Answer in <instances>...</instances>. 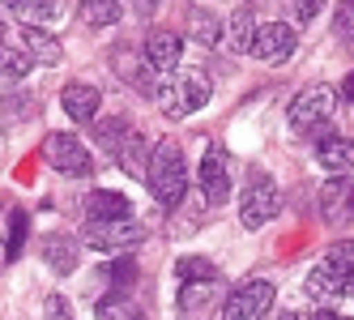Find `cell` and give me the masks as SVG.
Instances as JSON below:
<instances>
[{
	"mask_svg": "<svg viewBox=\"0 0 354 320\" xmlns=\"http://www.w3.org/2000/svg\"><path fill=\"white\" fill-rule=\"evenodd\" d=\"M209 94H214L209 73L205 68H184V64L175 73H167V77L154 86V98H158L167 120H188L192 111H201L209 103Z\"/></svg>",
	"mask_w": 354,
	"mask_h": 320,
	"instance_id": "cell-1",
	"label": "cell"
},
{
	"mask_svg": "<svg viewBox=\"0 0 354 320\" xmlns=\"http://www.w3.org/2000/svg\"><path fill=\"white\" fill-rule=\"evenodd\" d=\"M145 184H149V192H154V201L167 205V209L184 201V192H188V162H184V145L180 141H158L154 145Z\"/></svg>",
	"mask_w": 354,
	"mask_h": 320,
	"instance_id": "cell-2",
	"label": "cell"
},
{
	"mask_svg": "<svg viewBox=\"0 0 354 320\" xmlns=\"http://www.w3.org/2000/svg\"><path fill=\"white\" fill-rule=\"evenodd\" d=\"M333 115H337V90L333 86H308L286 107V120L299 137H324L328 124H333Z\"/></svg>",
	"mask_w": 354,
	"mask_h": 320,
	"instance_id": "cell-3",
	"label": "cell"
},
{
	"mask_svg": "<svg viewBox=\"0 0 354 320\" xmlns=\"http://www.w3.org/2000/svg\"><path fill=\"white\" fill-rule=\"evenodd\" d=\"M43 162L52 171H60V176H68V180H82V176L94 171L90 150L73 133H47L43 137Z\"/></svg>",
	"mask_w": 354,
	"mask_h": 320,
	"instance_id": "cell-4",
	"label": "cell"
},
{
	"mask_svg": "<svg viewBox=\"0 0 354 320\" xmlns=\"http://www.w3.org/2000/svg\"><path fill=\"white\" fill-rule=\"evenodd\" d=\"M196 184H201V196H205L209 209H218V205L231 201V154H226L222 141L205 145V158H201Z\"/></svg>",
	"mask_w": 354,
	"mask_h": 320,
	"instance_id": "cell-5",
	"label": "cell"
},
{
	"mask_svg": "<svg viewBox=\"0 0 354 320\" xmlns=\"http://www.w3.org/2000/svg\"><path fill=\"white\" fill-rule=\"evenodd\" d=\"M175 308H180V320H209V316H218L226 308L222 278H214V282H184Z\"/></svg>",
	"mask_w": 354,
	"mask_h": 320,
	"instance_id": "cell-6",
	"label": "cell"
},
{
	"mask_svg": "<svg viewBox=\"0 0 354 320\" xmlns=\"http://www.w3.org/2000/svg\"><path fill=\"white\" fill-rule=\"evenodd\" d=\"M273 282L269 278H252V282H243L239 290H231L226 294V308H222V316L226 320H261L269 308H273Z\"/></svg>",
	"mask_w": 354,
	"mask_h": 320,
	"instance_id": "cell-7",
	"label": "cell"
},
{
	"mask_svg": "<svg viewBox=\"0 0 354 320\" xmlns=\"http://www.w3.org/2000/svg\"><path fill=\"white\" fill-rule=\"evenodd\" d=\"M277 205H282V196H277L273 180L252 176V184L243 188V201H239V223H243L248 231H261L265 223H273Z\"/></svg>",
	"mask_w": 354,
	"mask_h": 320,
	"instance_id": "cell-8",
	"label": "cell"
},
{
	"mask_svg": "<svg viewBox=\"0 0 354 320\" xmlns=\"http://www.w3.org/2000/svg\"><path fill=\"white\" fill-rule=\"evenodd\" d=\"M145 231L137 218H107V223H86V243L98 252H129L133 243H141Z\"/></svg>",
	"mask_w": 354,
	"mask_h": 320,
	"instance_id": "cell-9",
	"label": "cell"
},
{
	"mask_svg": "<svg viewBox=\"0 0 354 320\" xmlns=\"http://www.w3.org/2000/svg\"><path fill=\"white\" fill-rule=\"evenodd\" d=\"M299 47V35L286 21H269V26H257V39H252V56L261 64H286Z\"/></svg>",
	"mask_w": 354,
	"mask_h": 320,
	"instance_id": "cell-10",
	"label": "cell"
},
{
	"mask_svg": "<svg viewBox=\"0 0 354 320\" xmlns=\"http://www.w3.org/2000/svg\"><path fill=\"white\" fill-rule=\"evenodd\" d=\"M98 107H103V94H98L94 86H86V82H68L60 90V111L68 120H77V124H94Z\"/></svg>",
	"mask_w": 354,
	"mask_h": 320,
	"instance_id": "cell-11",
	"label": "cell"
},
{
	"mask_svg": "<svg viewBox=\"0 0 354 320\" xmlns=\"http://www.w3.org/2000/svg\"><path fill=\"white\" fill-rule=\"evenodd\" d=\"M320 214L328 223H346L354 218V176H333L320 188Z\"/></svg>",
	"mask_w": 354,
	"mask_h": 320,
	"instance_id": "cell-12",
	"label": "cell"
},
{
	"mask_svg": "<svg viewBox=\"0 0 354 320\" xmlns=\"http://www.w3.org/2000/svg\"><path fill=\"white\" fill-rule=\"evenodd\" d=\"M145 60H149V68L154 73H175L180 68V60H184V39L180 35H171V30H154L145 39Z\"/></svg>",
	"mask_w": 354,
	"mask_h": 320,
	"instance_id": "cell-13",
	"label": "cell"
},
{
	"mask_svg": "<svg viewBox=\"0 0 354 320\" xmlns=\"http://www.w3.org/2000/svg\"><path fill=\"white\" fill-rule=\"evenodd\" d=\"M316 162L333 176H350L354 171V141L342 137V133H324L316 137Z\"/></svg>",
	"mask_w": 354,
	"mask_h": 320,
	"instance_id": "cell-14",
	"label": "cell"
},
{
	"mask_svg": "<svg viewBox=\"0 0 354 320\" xmlns=\"http://www.w3.org/2000/svg\"><path fill=\"white\" fill-rule=\"evenodd\" d=\"M107 218H133V201L124 192L94 188L86 196V223H107Z\"/></svg>",
	"mask_w": 354,
	"mask_h": 320,
	"instance_id": "cell-15",
	"label": "cell"
},
{
	"mask_svg": "<svg viewBox=\"0 0 354 320\" xmlns=\"http://www.w3.org/2000/svg\"><path fill=\"white\" fill-rule=\"evenodd\" d=\"M149 154H154V150H149V137L129 124V133H124L120 150H115V162L129 171V176H145V171H149Z\"/></svg>",
	"mask_w": 354,
	"mask_h": 320,
	"instance_id": "cell-16",
	"label": "cell"
},
{
	"mask_svg": "<svg viewBox=\"0 0 354 320\" xmlns=\"http://www.w3.org/2000/svg\"><path fill=\"white\" fill-rule=\"evenodd\" d=\"M320 265L333 274V282H337V290H342V299H354V243H350V239L333 243Z\"/></svg>",
	"mask_w": 354,
	"mask_h": 320,
	"instance_id": "cell-17",
	"label": "cell"
},
{
	"mask_svg": "<svg viewBox=\"0 0 354 320\" xmlns=\"http://www.w3.org/2000/svg\"><path fill=\"white\" fill-rule=\"evenodd\" d=\"M21 43H26L30 64H60V60H64L60 39H56V35H47L43 26H21Z\"/></svg>",
	"mask_w": 354,
	"mask_h": 320,
	"instance_id": "cell-18",
	"label": "cell"
},
{
	"mask_svg": "<svg viewBox=\"0 0 354 320\" xmlns=\"http://www.w3.org/2000/svg\"><path fill=\"white\" fill-rule=\"evenodd\" d=\"M39 252H43V261L52 265L56 274H73V269H77V256H82V243L68 239V235H47L39 243Z\"/></svg>",
	"mask_w": 354,
	"mask_h": 320,
	"instance_id": "cell-19",
	"label": "cell"
},
{
	"mask_svg": "<svg viewBox=\"0 0 354 320\" xmlns=\"http://www.w3.org/2000/svg\"><path fill=\"white\" fill-rule=\"evenodd\" d=\"M0 9L13 13L21 26H43V21L60 17V0H0Z\"/></svg>",
	"mask_w": 354,
	"mask_h": 320,
	"instance_id": "cell-20",
	"label": "cell"
},
{
	"mask_svg": "<svg viewBox=\"0 0 354 320\" xmlns=\"http://www.w3.org/2000/svg\"><path fill=\"white\" fill-rule=\"evenodd\" d=\"M226 47H231L235 56H243V52H252V39H257V21H252V13L248 9H235L231 13V21H226Z\"/></svg>",
	"mask_w": 354,
	"mask_h": 320,
	"instance_id": "cell-21",
	"label": "cell"
},
{
	"mask_svg": "<svg viewBox=\"0 0 354 320\" xmlns=\"http://www.w3.org/2000/svg\"><path fill=\"white\" fill-rule=\"evenodd\" d=\"M94 316H98V320H145L141 303H133L124 290L103 294V299H98V308H94Z\"/></svg>",
	"mask_w": 354,
	"mask_h": 320,
	"instance_id": "cell-22",
	"label": "cell"
},
{
	"mask_svg": "<svg viewBox=\"0 0 354 320\" xmlns=\"http://www.w3.org/2000/svg\"><path fill=\"white\" fill-rule=\"evenodd\" d=\"M120 13H124L120 0H82V21H86V26H94V30L115 26Z\"/></svg>",
	"mask_w": 354,
	"mask_h": 320,
	"instance_id": "cell-23",
	"label": "cell"
},
{
	"mask_svg": "<svg viewBox=\"0 0 354 320\" xmlns=\"http://www.w3.org/2000/svg\"><path fill=\"white\" fill-rule=\"evenodd\" d=\"M26 73H30V56L9 43H0V82H21Z\"/></svg>",
	"mask_w": 354,
	"mask_h": 320,
	"instance_id": "cell-24",
	"label": "cell"
},
{
	"mask_svg": "<svg viewBox=\"0 0 354 320\" xmlns=\"http://www.w3.org/2000/svg\"><path fill=\"white\" fill-rule=\"evenodd\" d=\"M175 274H180V282H214L218 269H214V261H205V256H184L180 265H175Z\"/></svg>",
	"mask_w": 354,
	"mask_h": 320,
	"instance_id": "cell-25",
	"label": "cell"
},
{
	"mask_svg": "<svg viewBox=\"0 0 354 320\" xmlns=\"http://www.w3.org/2000/svg\"><path fill=\"white\" fill-rule=\"evenodd\" d=\"M94 133H98V141H103V150L115 158V150H120L124 133H129V124H124V120H94Z\"/></svg>",
	"mask_w": 354,
	"mask_h": 320,
	"instance_id": "cell-26",
	"label": "cell"
},
{
	"mask_svg": "<svg viewBox=\"0 0 354 320\" xmlns=\"http://www.w3.org/2000/svg\"><path fill=\"white\" fill-rule=\"evenodd\" d=\"M222 35H218V21H214V13H201V9H192V43H201V47H214Z\"/></svg>",
	"mask_w": 354,
	"mask_h": 320,
	"instance_id": "cell-27",
	"label": "cell"
},
{
	"mask_svg": "<svg viewBox=\"0 0 354 320\" xmlns=\"http://www.w3.org/2000/svg\"><path fill=\"white\" fill-rule=\"evenodd\" d=\"M333 35L354 52V0H342V5H337V13H333Z\"/></svg>",
	"mask_w": 354,
	"mask_h": 320,
	"instance_id": "cell-28",
	"label": "cell"
},
{
	"mask_svg": "<svg viewBox=\"0 0 354 320\" xmlns=\"http://www.w3.org/2000/svg\"><path fill=\"white\" fill-rule=\"evenodd\" d=\"M98 278H107L111 290H124V286L137 278V265L133 261H115V265H107V274H98Z\"/></svg>",
	"mask_w": 354,
	"mask_h": 320,
	"instance_id": "cell-29",
	"label": "cell"
},
{
	"mask_svg": "<svg viewBox=\"0 0 354 320\" xmlns=\"http://www.w3.org/2000/svg\"><path fill=\"white\" fill-rule=\"evenodd\" d=\"M21 243H26V214L17 209V214L9 218V261L21 252Z\"/></svg>",
	"mask_w": 354,
	"mask_h": 320,
	"instance_id": "cell-30",
	"label": "cell"
},
{
	"mask_svg": "<svg viewBox=\"0 0 354 320\" xmlns=\"http://www.w3.org/2000/svg\"><path fill=\"white\" fill-rule=\"evenodd\" d=\"M290 9H295L299 21H316L320 9H324V0H290Z\"/></svg>",
	"mask_w": 354,
	"mask_h": 320,
	"instance_id": "cell-31",
	"label": "cell"
},
{
	"mask_svg": "<svg viewBox=\"0 0 354 320\" xmlns=\"http://www.w3.org/2000/svg\"><path fill=\"white\" fill-rule=\"evenodd\" d=\"M47 320H73V316H64V299H60V294L47 299Z\"/></svg>",
	"mask_w": 354,
	"mask_h": 320,
	"instance_id": "cell-32",
	"label": "cell"
},
{
	"mask_svg": "<svg viewBox=\"0 0 354 320\" xmlns=\"http://www.w3.org/2000/svg\"><path fill=\"white\" fill-rule=\"evenodd\" d=\"M308 320H350V316H346V312H333V308H316Z\"/></svg>",
	"mask_w": 354,
	"mask_h": 320,
	"instance_id": "cell-33",
	"label": "cell"
},
{
	"mask_svg": "<svg viewBox=\"0 0 354 320\" xmlns=\"http://www.w3.org/2000/svg\"><path fill=\"white\" fill-rule=\"evenodd\" d=\"M9 265V235H5V227H0V269Z\"/></svg>",
	"mask_w": 354,
	"mask_h": 320,
	"instance_id": "cell-34",
	"label": "cell"
},
{
	"mask_svg": "<svg viewBox=\"0 0 354 320\" xmlns=\"http://www.w3.org/2000/svg\"><path fill=\"white\" fill-rule=\"evenodd\" d=\"M342 98H350V103H354V73H350V77H346V86H342Z\"/></svg>",
	"mask_w": 354,
	"mask_h": 320,
	"instance_id": "cell-35",
	"label": "cell"
},
{
	"mask_svg": "<svg viewBox=\"0 0 354 320\" xmlns=\"http://www.w3.org/2000/svg\"><path fill=\"white\" fill-rule=\"evenodd\" d=\"M277 320H303L299 312H282V316H277Z\"/></svg>",
	"mask_w": 354,
	"mask_h": 320,
	"instance_id": "cell-36",
	"label": "cell"
}]
</instances>
